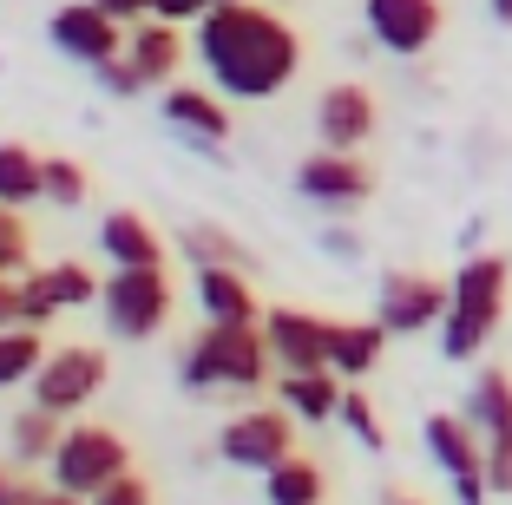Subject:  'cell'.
<instances>
[{
    "label": "cell",
    "mask_w": 512,
    "mask_h": 505,
    "mask_svg": "<svg viewBox=\"0 0 512 505\" xmlns=\"http://www.w3.org/2000/svg\"><path fill=\"white\" fill-rule=\"evenodd\" d=\"M191 53L224 99H276L302 73V33L276 7H256V0L211 7L191 33Z\"/></svg>",
    "instance_id": "1"
},
{
    "label": "cell",
    "mask_w": 512,
    "mask_h": 505,
    "mask_svg": "<svg viewBox=\"0 0 512 505\" xmlns=\"http://www.w3.org/2000/svg\"><path fill=\"white\" fill-rule=\"evenodd\" d=\"M184 53H191V40H184V27H171V20H138L132 33H125V60L138 66V79L145 86H158L165 92L171 79H178V66H184Z\"/></svg>",
    "instance_id": "17"
},
{
    "label": "cell",
    "mask_w": 512,
    "mask_h": 505,
    "mask_svg": "<svg viewBox=\"0 0 512 505\" xmlns=\"http://www.w3.org/2000/svg\"><path fill=\"white\" fill-rule=\"evenodd\" d=\"M486 7H493V20H499V27H512V0H486Z\"/></svg>",
    "instance_id": "40"
},
{
    "label": "cell",
    "mask_w": 512,
    "mask_h": 505,
    "mask_svg": "<svg viewBox=\"0 0 512 505\" xmlns=\"http://www.w3.org/2000/svg\"><path fill=\"white\" fill-rule=\"evenodd\" d=\"M362 27L381 53L394 60H421L427 46L440 40L447 14H440V0H362Z\"/></svg>",
    "instance_id": "10"
},
{
    "label": "cell",
    "mask_w": 512,
    "mask_h": 505,
    "mask_svg": "<svg viewBox=\"0 0 512 505\" xmlns=\"http://www.w3.org/2000/svg\"><path fill=\"white\" fill-rule=\"evenodd\" d=\"M335 420H342V427L355 433L368 453H381V446H388V433H381V420H375V407H368V394H355V387L342 394V414H335Z\"/></svg>",
    "instance_id": "29"
},
{
    "label": "cell",
    "mask_w": 512,
    "mask_h": 505,
    "mask_svg": "<svg viewBox=\"0 0 512 505\" xmlns=\"http://www.w3.org/2000/svg\"><path fill=\"white\" fill-rule=\"evenodd\" d=\"M20 322V276H0V328Z\"/></svg>",
    "instance_id": "36"
},
{
    "label": "cell",
    "mask_w": 512,
    "mask_h": 505,
    "mask_svg": "<svg viewBox=\"0 0 512 505\" xmlns=\"http://www.w3.org/2000/svg\"><path fill=\"white\" fill-rule=\"evenodd\" d=\"M99 250L112 256V269H145V263H165V243L138 210H106L99 223Z\"/></svg>",
    "instance_id": "19"
},
{
    "label": "cell",
    "mask_w": 512,
    "mask_h": 505,
    "mask_svg": "<svg viewBox=\"0 0 512 505\" xmlns=\"http://www.w3.org/2000/svg\"><path fill=\"white\" fill-rule=\"evenodd\" d=\"M270 335H263V322H204V335H197L191 348H184V387H197V394H211V387H237V394H250V387L270 381Z\"/></svg>",
    "instance_id": "3"
},
{
    "label": "cell",
    "mask_w": 512,
    "mask_h": 505,
    "mask_svg": "<svg viewBox=\"0 0 512 505\" xmlns=\"http://www.w3.org/2000/svg\"><path fill=\"white\" fill-rule=\"evenodd\" d=\"M263 499H270V505H322V499H329V473H322L316 460L289 453L283 466L263 473Z\"/></svg>",
    "instance_id": "24"
},
{
    "label": "cell",
    "mask_w": 512,
    "mask_h": 505,
    "mask_svg": "<svg viewBox=\"0 0 512 505\" xmlns=\"http://www.w3.org/2000/svg\"><path fill=\"white\" fill-rule=\"evenodd\" d=\"M40 361H46V342H40V328H33V322L0 328V387L33 381V368H40Z\"/></svg>",
    "instance_id": "26"
},
{
    "label": "cell",
    "mask_w": 512,
    "mask_h": 505,
    "mask_svg": "<svg viewBox=\"0 0 512 505\" xmlns=\"http://www.w3.org/2000/svg\"><path fill=\"white\" fill-rule=\"evenodd\" d=\"M506 296H512V256L480 250L453 269V296L440 315V355L447 361H473L506 322Z\"/></svg>",
    "instance_id": "2"
},
{
    "label": "cell",
    "mask_w": 512,
    "mask_h": 505,
    "mask_svg": "<svg viewBox=\"0 0 512 505\" xmlns=\"http://www.w3.org/2000/svg\"><path fill=\"white\" fill-rule=\"evenodd\" d=\"M486 486H493V492H512V433L486 440Z\"/></svg>",
    "instance_id": "32"
},
{
    "label": "cell",
    "mask_w": 512,
    "mask_h": 505,
    "mask_svg": "<svg viewBox=\"0 0 512 505\" xmlns=\"http://www.w3.org/2000/svg\"><path fill=\"white\" fill-rule=\"evenodd\" d=\"M0 204H46V158L20 138H0Z\"/></svg>",
    "instance_id": "23"
},
{
    "label": "cell",
    "mask_w": 512,
    "mask_h": 505,
    "mask_svg": "<svg viewBox=\"0 0 512 505\" xmlns=\"http://www.w3.org/2000/svg\"><path fill=\"white\" fill-rule=\"evenodd\" d=\"M460 414L473 420V433L480 440H499V433H512V374L506 368H480L467 387V407Z\"/></svg>",
    "instance_id": "22"
},
{
    "label": "cell",
    "mask_w": 512,
    "mask_h": 505,
    "mask_svg": "<svg viewBox=\"0 0 512 505\" xmlns=\"http://www.w3.org/2000/svg\"><path fill=\"white\" fill-rule=\"evenodd\" d=\"M375 125H381V105L362 79H342V86H329L316 99V138L329 151H362L375 138Z\"/></svg>",
    "instance_id": "15"
},
{
    "label": "cell",
    "mask_w": 512,
    "mask_h": 505,
    "mask_svg": "<svg viewBox=\"0 0 512 505\" xmlns=\"http://www.w3.org/2000/svg\"><path fill=\"white\" fill-rule=\"evenodd\" d=\"M421 440H427V453H434V466L453 479V499L460 505L493 499V486H486V440L473 433L467 414H427Z\"/></svg>",
    "instance_id": "6"
},
{
    "label": "cell",
    "mask_w": 512,
    "mask_h": 505,
    "mask_svg": "<svg viewBox=\"0 0 512 505\" xmlns=\"http://www.w3.org/2000/svg\"><path fill=\"white\" fill-rule=\"evenodd\" d=\"M197 309H204V322H263L250 276L230 263H197Z\"/></svg>",
    "instance_id": "18"
},
{
    "label": "cell",
    "mask_w": 512,
    "mask_h": 505,
    "mask_svg": "<svg viewBox=\"0 0 512 505\" xmlns=\"http://www.w3.org/2000/svg\"><path fill=\"white\" fill-rule=\"evenodd\" d=\"M388 505H421V499H407V492H388Z\"/></svg>",
    "instance_id": "41"
},
{
    "label": "cell",
    "mask_w": 512,
    "mask_h": 505,
    "mask_svg": "<svg viewBox=\"0 0 512 505\" xmlns=\"http://www.w3.org/2000/svg\"><path fill=\"white\" fill-rule=\"evenodd\" d=\"M86 505H151V486H145L138 473H125V479H112L106 492H92Z\"/></svg>",
    "instance_id": "33"
},
{
    "label": "cell",
    "mask_w": 512,
    "mask_h": 505,
    "mask_svg": "<svg viewBox=\"0 0 512 505\" xmlns=\"http://www.w3.org/2000/svg\"><path fill=\"white\" fill-rule=\"evenodd\" d=\"M60 420H66V414H46V407L14 414V427H7V440H14V460H20V466H46V460H53V453H60V440H66Z\"/></svg>",
    "instance_id": "25"
},
{
    "label": "cell",
    "mask_w": 512,
    "mask_h": 505,
    "mask_svg": "<svg viewBox=\"0 0 512 505\" xmlns=\"http://www.w3.org/2000/svg\"><path fill=\"white\" fill-rule=\"evenodd\" d=\"M381 355H388V328L381 322H329V368L342 374V381L375 374Z\"/></svg>",
    "instance_id": "20"
},
{
    "label": "cell",
    "mask_w": 512,
    "mask_h": 505,
    "mask_svg": "<svg viewBox=\"0 0 512 505\" xmlns=\"http://www.w3.org/2000/svg\"><path fill=\"white\" fill-rule=\"evenodd\" d=\"M447 296H453V283H440L427 269H394V276H381L375 322L388 328V335H421V328H440Z\"/></svg>",
    "instance_id": "11"
},
{
    "label": "cell",
    "mask_w": 512,
    "mask_h": 505,
    "mask_svg": "<svg viewBox=\"0 0 512 505\" xmlns=\"http://www.w3.org/2000/svg\"><path fill=\"white\" fill-rule=\"evenodd\" d=\"M92 73H99V86H106L112 99H132V92H151L145 79H138V66L125 60V53H119V60H106V66H92Z\"/></svg>",
    "instance_id": "31"
},
{
    "label": "cell",
    "mask_w": 512,
    "mask_h": 505,
    "mask_svg": "<svg viewBox=\"0 0 512 505\" xmlns=\"http://www.w3.org/2000/svg\"><path fill=\"white\" fill-rule=\"evenodd\" d=\"M322 250H335V263H355V256H362V237H348V230H329V237H322Z\"/></svg>",
    "instance_id": "38"
},
{
    "label": "cell",
    "mask_w": 512,
    "mask_h": 505,
    "mask_svg": "<svg viewBox=\"0 0 512 505\" xmlns=\"http://www.w3.org/2000/svg\"><path fill=\"white\" fill-rule=\"evenodd\" d=\"M99 309H106V328L119 335V342H151V335L171 322V276H165V263L112 269L106 283H99Z\"/></svg>",
    "instance_id": "4"
},
{
    "label": "cell",
    "mask_w": 512,
    "mask_h": 505,
    "mask_svg": "<svg viewBox=\"0 0 512 505\" xmlns=\"http://www.w3.org/2000/svg\"><path fill=\"white\" fill-rule=\"evenodd\" d=\"M263 335H270V361L283 374H302V368H329V322L296 302H276L263 309Z\"/></svg>",
    "instance_id": "14"
},
{
    "label": "cell",
    "mask_w": 512,
    "mask_h": 505,
    "mask_svg": "<svg viewBox=\"0 0 512 505\" xmlns=\"http://www.w3.org/2000/svg\"><path fill=\"white\" fill-rule=\"evenodd\" d=\"M27 256H33V230L14 204H0V276H27Z\"/></svg>",
    "instance_id": "28"
},
{
    "label": "cell",
    "mask_w": 512,
    "mask_h": 505,
    "mask_svg": "<svg viewBox=\"0 0 512 505\" xmlns=\"http://www.w3.org/2000/svg\"><path fill=\"white\" fill-rule=\"evenodd\" d=\"M0 505H33V486H20L14 466H0Z\"/></svg>",
    "instance_id": "37"
},
{
    "label": "cell",
    "mask_w": 512,
    "mask_h": 505,
    "mask_svg": "<svg viewBox=\"0 0 512 505\" xmlns=\"http://www.w3.org/2000/svg\"><path fill=\"white\" fill-rule=\"evenodd\" d=\"M158 112H165V125L178 138H191V151H217L230 138L224 99H217V92H204V86H178V79H171L165 99H158Z\"/></svg>",
    "instance_id": "16"
},
{
    "label": "cell",
    "mask_w": 512,
    "mask_h": 505,
    "mask_svg": "<svg viewBox=\"0 0 512 505\" xmlns=\"http://www.w3.org/2000/svg\"><path fill=\"white\" fill-rule=\"evenodd\" d=\"M33 407H46V414H73V407H86L99 387H106V355L86 342L73 348H46V361L33 368Z\"/></svg>",
    "instance_id": "9"
},
{
    "label": "cell",
    "mask_w": 512,
    "mask_h": 505,
    "mask_svg": "<svg viewBox=\"0 0 512 505\" xmlns=\"http://www.w3.org/2000/svg\"><path fill=\"white\" fill-rule=\"evenodd\" d=\"M86 302H99V276L86 263H46L20 276V322L33 328H46L66 309H86Z\"/></svg>",
    "instance_id": "13"
},
{
    "label": "cell",
    "mask_w": 512,
    "mask_h": 505,
    "mask_svg": "<svg viewBox=\"0 0 512 505\" xmlns=\"http://www.w3.org/2000/svg\"><path fill=\"white\" fill-rule=\"evenodd\" d=\"M46 204H60V210L86 204V171L73 158H46Z\"/></svg>",
    "instance_id": "30"
},
{
    "label": "cell",
    "mask_w": 512,
    "mask_h": 505,
    "mask_svg": "<svg viewBox=\"0 0 512 505\" xmlns=\"http://www.w3.org/2000/svg\"><path fill=\"white\" fill-rule=\"evenodd\" d=\"M184 256H191V263H230V269H250V250H243L230 230H217V223H191V230H184Z\"/></svg>",
    "instance_id": "27"
},
{
    "label": "cell",
    "mask_w": 512,
    "mask_h": 505,
    "mask_svg": "<svg viewBox=\"0 0 512 505\" xmlns=\"http://www.w3.org/2000/svg\"><path fill=\"white\" fill-rule=\"evenodd\" d=\"M217 453H224L230 466H243V473H270V466H283L289 453H296V420H289V407L283 414H276V407L237 414L217 433Z\"/></svg>",
    "instance_id": "12"
},
{
    "label": "cell",
    "mask_w": 512,
    "mask_h": 505,
    "mask_svg": "<svg viewBox=\"0 0 512 505\" xmlns=\"http://www.w3.org/2000/svg\"><path fill=\"white\" fill-rule=\"evenodd\" d=\"M92 7H106V14H112V20H125V27L151 20V0H92Z\"/></svg>",
    "instance_id": "35"
},
{
    "label": "cell",
    "mask_w": 512,
    "mask_h": 505,
    "mask_svg": "<svg viewBox=\"0 0 512 505\" xmlns=\"http://www.w3.org/2000/svg\"><path fill=\"white\" fill-rule=\"evenodd\" d=\"M211 7H230V0H211Z\"/></svg>",
    "instance_id": "42"
},
{
    "label": "cell",
    "mask_w": 512,
    "mask_h": 505,
    "mask_svg": "<svg viewBox=\"0 0 512 505\" xmlns=\"http://www.w3.org/2000/svg\"><path fill=\"white\" fill-rule=\"evenodd\" d=\"M53 486L73 492V499H92V492H106L112 479L132 473V446L119 440L112 427H66L60 453H53Z\"/></svg>",
    "instance_id": "5"
},
{
    "label": "cell",
    "mask_w": 512,
    "mask_h": 505,
    "mask_svg": "<svg viewBox=\"0 0 512 505\" xmlns=\"http://www.w3.org/2000/svg\"><path fill=\"white\" fill-rule=\"evenodd\" d=\"M296 191L302 204L329 210V217H348V210H362L368 197H375V171H368L355 151H309V158L296 164Z\"/></svg>",
    "instance_id": "7"
},
{
    "label": "cell",
    "mask_w": 512,
    "mask_h": 505,
    "mask_svg": "<svg viewBox=\"0 0 512 505\" xmlns=\"http://www.w3.org/2000/svg\"><path fill=\"white\" fill-rule=\"evenodd\" d=\"M151 14L171 20V27H197V20L211 14V0H151Z\"/></svg>",
    "instance_id": "34"
},
{
    "label": "cell",
    "mask_w": 512,
    "mask_h": 505,
    "mask_svg": "<svg viewBox=\"0 0 512 505\" xmlns=\"http://www.w3.org/2000/svg\"><path fill=\"white\" fill-rule=\"evenodd\" d=\"M276 394H283V407L296 420H335L348 387H342V374H335V368H302V374H283Z\"/></svg>",
    "instance_id": "21"
},
{
    "label": "cell",
    "mask_w": 512,
    "mask_h": 505,
    "mask_svg": "<svg viewBox=\"0 0 512 505\" xmlns=\"http://www.w3.org/2000/svg\"><path fill=\"white\" fill-rule=\"evenodd\" d=\"M125 20H112L106 7H92V0H66V7H53V20H46V40H53V53L73 66H106L125 53Z\"/></svg>",
    "instance_id": "8"
},
{
    "label": "cell",
    "mask_w": 512,
    "mask_h": 505,
    "mask_svg": "<svg viewBox=\"0 0 512 505\" xmlns=\"http://www.w3.org/2000/svg\"><path fill=\"white\" fill-rule=\"evenodd\" d=\"M33 505H86V499H73V492H60V486H46V492H33Z\"/></svg>",
    "instance_id": "39"
}]
</instances>
